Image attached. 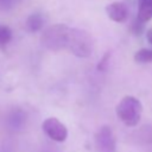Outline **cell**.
<instances>
[{
	"mask_svg": "<svg viewBox=\"0 0 152 152\" xmlns=\"http://www.w3.org/2000/svg\"><path fill=\"white\" fill-rule=\"evenodd\" d=\"M65 50L80 58H87L93 53L94 40L89 32L82 28L69 27Z\"/></svg>",
	"mask_w": 152,
	"mask_h": 152,
	"instance_id": "1",
	"label": "cell"
},
{
	"mask_svg": "<svg viewBox=\"0 0 152 152\" xmlns=\"http://www.w3.org/2000/svg\"><path fill=\"white\" fill-rule=\"evenodd\" d=\"M142 114V104L134 96H125L116 106V115L126 126L134 127L139 124Z\"/></svg>",
	"mask_w": 152,
	"mask_h": 152,
	"instance_id": "2",
	"label": "cell"
},
{
	"mask_svg": "<svg viewBox=\"0 0 152 152\" xmlns=\"http://www.w3.org/2000/svg\"><path fill=\"white\" fill-rule=\"evenodd\" d=\"M69 26L65 24H55L45 28L40 37L42 45L50 51H61L65 50L66 37H68Z\"/></svg>",
	"mask_w": 152,
	"mask_h": 152,
	"instance_id": "3",
	"label": "cell"
},
{
	"mask_svg": "<svg viewBox=\"0 0 152 152\" xmlns=\"http://www.w3.org/2000/svg\"><path fill=\"white\" fill-rule=\"evenodd\" d=\"M42 128L44 133L53 141L63 142L68 138V128L66 126L59 121L57 118H48L43 121Z\"/></svg>",
	"mask_w": 152,
	"mask_h": 152,
	"instance_id": "4",
	"label": "cell"
},
{
	"mask_svg": "<svg viewBox=\"0 0 152 152\" xmlns=\"http://www.w3.org/2000/svg\"><path fill=\"white\" fill-rule=\"evenodd\" d=\"M95 145L100 152H116V140L112 128L107 125L99 128L95 134Z\"/></svg>",
	"mask_w": 152,
	"mask_h": 152,
	"instance_id": "5",
	"label": "cell"
},
{
	"mask_svg": "<svg viewBox=\"0 0 152 152\" xmlns=\"http://www.w3.org/2000/svg\"><path fill=\"white\" fill-rule=\"evenodd\" d=\"M107 15L115 23H124L128 17V8L124 2H112L106 7Z\"/></svg>",
	"mask_w": 152,
	"mask_h": 152,
	"instance_id": "6",
	"label": "cell"
},
{
	"mask_svg": "<svg viewBox=\"0 0 152 152\" xmlns=\"http://www.w3.org/2000/svg\"><path fill=\"white\" fill-rule=\"evenodd\" d=\"M142 23L152 19V0H138V17Z\"/></svg>",
	"mask_w": 152,
	"mask_h": 152,
	"instance_id": "7",
	"label": "cell"
},
{
	"mask_svg": "<svg viewBox=\"0 0 152 152\" xmlns=\"http://www.w3.org/2000/svg\"><path fill=\"white\" fill-rule=\"evenodd\" d=\"M44 21H45V19H44V15L42 13H32L26 20V26H27L28 31L37 32V31L42 30Z\"/></svg>",
	"mask_w": 152,
	"mask_h": 152,
	"instance_id": "8",
	"label": "cell"
},
{
	"mask_svg": "<svg viewBox=\"0 0 152 152\" xmlns=\"http://www.w3.org/2000/svg\"><path fill=\"white\" fill-rule=\"evenodd\" d=\"M8 122L11 128H19L25 124V113L20 110H13L8 118Z\"/></svg>",
	"mask_w": 152,
	"mask_h": 152,
	"instance_id": "9",
	"label": "cell"
},
{
	"mask_svg": "<svg viewBox=\"0 0 152 152\" xmlns=\"http://www.w3.org/2000/svg\"><path fill=\"white\" fill-rule=\"evenodd\" d=\"M134 61L137 63H151L152 62V50L140 49L134 53Z\"/></svg>",
	"mask_w": 152,
	"mask_h": 152,
	"instance_id": "10",
	"label": "cell"
},
{
	"mask_svg": "<svg viewBox=\"0 0 152 152\" xmlns=\"http://www.w3.org/2000/svg\"><path fill=\"white\" fill-rule=\"evenodd\" d=\"M12 39V30L6 25H0V48H5Z\"/></svg>",
	"mask_w": 152,
	"mask_h": 152,
	"instance_id": "11",
	"label": "cell"
},
{
	"mask_svg": "<svg viewBox=\"0 0 152 152\" xmlns=\"http://www.w3.org/2000/svg\"><path fill=\"white\" fill-rule=\"evenodd\" d=\"M108 61H109V52L103 56V58L101 59V62H100L99 65H97V69L101 70V71L106 70V69H107V65H108Z\"/></svg>",
	"mask_w": 152,
	"mask_h": 152,
	"instance_id": "12",
	"label": "cell"
},
{
	"mask_svg": "<svg viewBox=\"0 0 152 152\" xmlns=\"http://www.w3.org/2000/svg\"><path fill=\"white\" fill-rule=\"evenodd\" d=\"M146 39H147V42L152 45V27H150V28L147 30V32H146Z\"/></svg>",
	"mask_w": 152,
	"mask_h": 152,
	"instance_id": "13",
	"label": "cell"
}]
</instances>
